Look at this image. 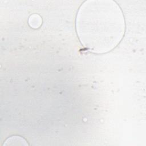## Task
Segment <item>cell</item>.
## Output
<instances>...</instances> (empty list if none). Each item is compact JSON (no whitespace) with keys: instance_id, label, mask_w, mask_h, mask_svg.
Returning a JSON list of instances; mask_svg holds the SVG:
<instances>
[{"instance_id":"1","label":"cell","mask_w":146,"mask_h":146,"mask_svg":"<svg viewBox=\"0 0 146 146\" xmlns=\"http://www.w3.org/2000/svg\"><path fill=\"white\" fill-rule=\"evenodd\" d=\"M78 38L91 51L105 53L113 49L125 31L123 13L113 1H87L80 7L76 19Z\"/></svg>"},{"instance_id":"2","label":"cell","mask_w":146,"mask_h":146,"mask_svg":"<svg viewBox=\"0 0 146 146\" xmlns=\"http://www.w3.org/2000/svg\"><path fill=\"white\" fill-rule=\"evenodd\" d=\"M42 23V20L40 17L38 15L34 14L31 15L30 18L29 24L33 28H38V27Z\"/></svg>"}]
</instances>
